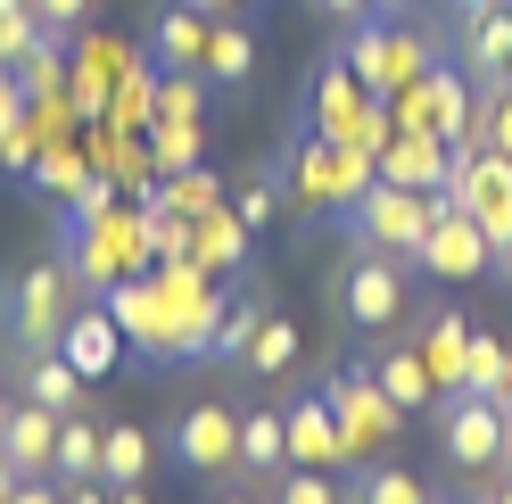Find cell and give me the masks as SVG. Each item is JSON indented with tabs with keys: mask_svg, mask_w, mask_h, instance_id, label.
Masks as SVG:
<instances>
[{
	"mask_svg": "<svg viewBox=\"0 0 512 504\" xmlns=\"http://www.w3.org/2000/svg\"><path fill=\"white\" fill-rule=\"evenodd\" d=\"M504 471H512V438H504Z\"/></svg>",
	"mask_w": 512,
	"mask_h": 504,
	"instance_id": "816d5d0a",
	"label": "cell"
},
{
	"mask_svg": "<svg viewBox=\"0 0 512 504\" xmlns=\"http://www.w3.org/2000/svg\"><path fill=\"white\" fill-rule=\"evenodd\" d=\"M504 9H512V0H504Z\"/></svg>",
	"mask_w": 512,
	"mask_h": 504,
	"instance_id": "db71d44e",
	"label": "cell"
},
{
	"mask_svg": "<svg viewBox=\"0 0 512 504\" xmlns=\"http://www.w3.org/2000/svg\"><path fill=\"white\" fill-rule=\"evenodd\" d=\"M58 496H67V504H116L108 480H58Z\"/></svg>",
	"mask_w": 512,
	"mask_h": 504,
	"instance_id": "f35d334b",
	"label": "cell"
},
{
	"mask_svg": "<svg viewBox=\"0 0 512 504\" xmlns=\"http://www.w3.org/2000/svg\"><path fill=\"white\" fill-rule=\"evenodd\" d=\"M215 504H273V496H265V488H248V480H240V488H223Z\"/></svg>",
	"mask_w": 512,
	"mask_h": 504,
	"instance_id": "7bdbcfd3",
	"label": "cell"
},
{
	"mask_svg": "<svg viewBox=\"0 0 512 504\" xmlns=\"http://www.w3.org/2000/svg\"><path fill=\"white\" fill-rule=\"evenodd\" d=\"M471 314H455V306H430L422 323H413V348H422V364H430V381H438V397L446 389H463V364H471Z\"/></svg>",
	"mask_w": 512,
	"mask_h": 504,
	"instance_id": "7c38bea8",
	"label": "cell"
},
{
	"mask_svg": "<svg viewBox=\"0 0 512 504\" xmlns=\"http://www.w3.org/2000/svg\"><path fill=\"white\" fill-rule=\"evenodd\" d=\"M323 397H331V414H339V438H347V463H372V455H389L397 447V430H405V414L389 405V389L372 381V372L347 356L331 381H323Z\"/></svg>",
	"mask_w": 512,
	"mask_h": 504,
	"instance_id": "5b68a950",
	"label": "cell"
},
{
	"mask_svg": "<svg viewBox=\"0 0 512 504\" xmlns=\"http://www.w3.org/2000/svg\"><path fill=\"white\" fill-rule=\"evenodd\" d=\"M42 141H50L42 124H34V116H17V133L0 141V166H9V174H25V166H34V149H42Z\"/></svg>",
	"mask_w": 512,
	"mask_h": 504,
	"instance_id": "e575fe53",
	"label": "cell"
},
{
	"mask_svg": "<svg viewBox=\"0 0 512 504\" xmlns=\"http://www.w3.org/2000/svg\"><path fill=\"white\" fill-rule=\"evenodd\" d=\"M356 364L389 389V405H397L405 422L413 414H438V381H430V364H422V348H413L405 331H372L364 348H356Z\"/></svg>",
	"mask_w": 512,
	"mask_h": 504,
	"instance_id": "ba28073f",
	"label": "cell"
},
{
	"mask_svg": "<svg viewBox=\"0 0 512 504\" xmlns=\"http://www.w3.org/2000/svg\"><path fill=\"white\" fill-rule=\"evenodd\" d=\"M116 504H149V496H141V488H116Z\"/></svg>",
	"mask_w": 512,
	"mask_h": 504,
	"instance_id": "681fc988",
	"label": "cell"
},
{
	"mask_svg": "<svg viewBox=\"0 0 512 504\" xmlns=\"http://www.w3.org/2000/svg\"><path fill=\"white\" fill-rule=\"evenodd\" d=\"M504 414L496 397H471V389H446L438 397V463H455L463 480H488V471L504 463Z\"/></svg>",
	"mask_w": 512,
	"mask_h": 504,
	"instance_id": "8992f818",
	"label": "cell"
},
{
	"mask_svg": "<svg viewBox=\"0 0 512 504\" xmlns=\"http://www.w3.org/2000/svg\"><path fill=\"white\" fill-rule=\"evenodd\" d=\"M17 480H25V471H17L9 455H0V504H9V488H17Z\"/></svg>",
	"mask_w": 512,
	"mask_h": 504,
	"instance_id": "bcb514c9",
	"label": "cell"
},
{
	"mask_svg": "<svg viewBox=\"0 0 512 504\" xmlns=\"http://www.w3.org/2000/svg\"><path fill=\"white\" fill-rule=\"evenodd\" d=\"M17 116H25V91H17V75H0V141L17 133Z\"/></svg>",
	"mask_w": 512,
	"mask_h": 504,
	"instance_id": "74e56055",
	"label": "cell"
},
{
	"mask_svg": "<svg viewBox=\"0 0 512 504\" xmlns=\"http://www.w3.org/2000/svg\"><path fill=\"white\" fill-rule=\"evenodd\" d=\"M17 91L25 100H58V91H67V34H42L17 58Z\"/></svg>",
	"mask_w": 512,
	"mask_h": 504,
	"instance_id": "83f0119b",
	"label": "cell"
},
{
	"mask_svg": "<svg viewBox=\"0 0 512 504\" xmlns=\"http://www.w3.org/2000/svg\"><path fill=\"white\" fill-rule=\"evenodd\" d=\"M413 9H422V0H372V17H389V25H405Z\"/></svg>",
	"mask_w": 512,
	"mask_h": 504,
	"instance_id": "b9f144b4",
	"label": "cell"
},
{
	"mask_svg": "<svg viewBox=\"0 0 512 504\" xmlns=\"http://www.w3.org/2000/svg\"><path fill=\"white\" fill-rule=\"evenodd\" d=\"M223 207H232L248 232H265L273 215L290 207V182H281V166H256V174H240V182H232V199H223Z\"/></svg>",
	"mask_w": 512,
	"mask_h": 504,
	"instance_id": "484cf974",
	"label": "cell"
},
{
	"mask_svg": "<svg viewBox=\"0 0 512 504\" xmlns=\"http://www.w3.org/2000/svg\"><path fill=\"white\" fill-rule=\"evenodd\" d=\"M83 372L58 356V348H42V356H17V397H34V405H50V414H75L83 405Z\"/></svg>",
	"mask_w": 512,
	"mask_h": 504,
	"instance_id": "ffe728a7",
	"label": "cell"
},
{
	"mask_svg": "<svg viewBox=\"0 0 512 504\" xmlns=\"http://www.w3.org/2000/svg\"><path fill=\"white\" fill-rule=\"evenodd\" d=\"M496 91H512V58H504V75H496Z\"/></svg>",
	"mask_w": 512,
	"mask_h": 504,
	"instance_id": "f907efd6",
	"label": "cell"
},
{
	"mask_svg": "<svg viewBox=\"0 0 512 504\" xmlns=\"http://www.w3.org/2000/svg\"><path fill=\"white\" fill-rule=\"evenodd\" d=\"M380 166V182H405V191H446V166H455V149H446L438 133H389V149L372 157Z\"/></svg>",
	"mask_w": 512,
	"mask_h": 504,
	"instance_id": "2e32d148",
	"label": "cell"
},
{
	"mask_svg": "<svg viewBox=\"0 0 512 504\" xmlns=\"http://www.w3.org/2000/svg\"><path fill=\"white\" fill-rule=\"evenodd\" d=\"M0 405H9V397H0Z\"/></svg>",
	"mask_w": 512,
	"mask_h": 504,
	"instance_id": "f5cc1de1",
	"label": "cell"
},
{
	"mask_svg": "<svg viewBox=\"0 0 512 504\" xmlns=\"http://www.w3.org/2000/svg\"><path fill=\"white\" fill-rule=\"evenodd\" d=\"M298 356H306V331L290 323V314H265V323L248 331V348H240V372L273 389V381H290V372H298Z\"/></svg>",
	"mask_w": 512,
	"mask_h": 504,
	"instance_id": "ac0fdd59",
	"label": "cell"
},
{
	"mask_svg": "<svg viewBox=\"0 0 512 504\" xmlns=\"http://www.w3.org/2000/svg\"><path fill=\"white\" fill-rule=\"evenodd\" d=\"M149 455H157V438L141 422H108L100 430V480L108 488H141L149 480Z\"/></svg>",
	"mask_w": 512,
	"mask_h": 504,
	"instance_id": "44dd1931",
	"label": "cell"
},
{
	"mask_svg": "<svg viewBox=\"0 0 512 504\" xmlns=\"http://www.w3.org/2000/svg\"><path fill=\"white\" fill-rule=\"evenodd\" d=\"M496 281H504V290H512V248H504V257H496Z\"/></svg>",
	"mask_w": 512,
	"mask_h": 504,
	"instance_id": "c3c4849f",
	"label": "cell"
},
{
	"mask_svg": "<svg viewBox=\"0 0 512 504\" xmlns=\"http://www.w3.org/2000/svg\"><path fill=\"white\" fill-rule=\"evenodd\" d=\"M331 306H339V323L372 339V331H397L405 314H413V257H389V248H347V265L331 273Z\"/></svg>",
	"mask_w": 512,
	"mask_h": 504,
	"instance_id": "6da1fadb",
	"label": "cell"
},
{
	"mask_svg": "<svg viewBox=\"0 0 512 504\" xmlns=\"http://www.w3.org/2000/svg\"><path fill=\"white\" fill-rule=\"evenodd\" d=\"M380 166H372V149H356V141H331V133H306L298 149H290V166H281V182H290V207H339L347 215V199L364 191Z\"/></svg>",
	"mask_w": 512,
	"mask_h": 504,
	"instance_id": "277c9868",
	"label": "cell"
},
{
	"mask_svg": "<svg viewBox=\"0 0 512 504\" xmlns=\"http://www.w3.org/2000/svg\"><path fill=\"white\" fill-rule=\"evenodd\" d=\"M108 314L124 323V339H133L141 356H166V290H157V281H116Z\"/></svg>",
	"mask_w": 512,
	"mask_h": 504,
	"instance_id": "d6986e66",
	"label": "cell"
},
{
	"mask_svg": "<svg viewBox=\"0 0 512 504\" xmlns=\"http://www.w3.org/2000/svg\"><path fill=\"white\" fill-rule=\"evenodd\" d=\"M265 314H273V298H265V290H248V298H223V323H215V356H223V364H240L248 331L265 323Z\"/></svg>",
	"mask_w": 512,
	"mask_h": 504,
	"instance_id": "4dcf8cb0",
	"label": "cell"
},
{
	"mask_svg": "<svg viewBox=\"0 0 512 504\" xmlns=\"http://www.w3.org/2000/svg\"><path fill=\"white\" fill-rule=\"evenodd\" d=\"M504 58H512V9L496 0V9H479V17H455V67L488 91L504 75Z\"/></svg>",
	"mask_w": 512,
	"mask_h": 504,
	"instance_id": "9a60e30c",
	"label": "cell"
},
{
	"mask_svg": "<svg viewBox=\"0 0 512 504\" xmlns=\"http://www.w3.org/2000/svg\"><path fill=\"white\" fill-rule=\"evenodd\" d=\"M273 504H347V471H314V463H290L281 480L265 488Z\"/></svg>",
	"mask_w": 512,
	"mask_h": 504,
	"instance_id": "f546056e",
	"label": "cell"
},
{
	"mask_svg": "<svg viewBox=\"0 0 512 504\" xmlns=\"http://www.w3.org/2000/svg\"><path fill=\"white\" fill-rule=\"evenodd\" d=\"M199 75H207V83H248V75H256V34H248V25H232V17H215V25H207Z\"/></svg>",
	"mask_w": 512,
	"mask_h": 504,
	"instance_id": "603a6c76",
	"label": "cell"
},
{
	"mask_svg": "<svg viewBox=\"0 0 512 504\" xmlns=\"http://www.w3.org/2000/svg\"><path fill=\"white\" fill-rule=\"evenodd\" d=\"M207 25H215L207 9L174 0V9L157 17V34H149V42H157V58H166V67H199V58H207Z\"/></svg>",
	"mask_w": 512,
	"mask_h": 504,
	"instance_id": "d4e9b609",
	"label": "cell"
},
{
	"mask_svg": "<svg viewBox=\"0 0 512 504\" xmlns=\"http://www.w3.org/2000/svg\"><path fill=\"white\" fill-rule=\"evenodd\" d=\"M471 504H479V496H471Z\"/></svg>",
	"mask_w": 512,
	"mask_h": 504,
	"instance_id": "11a10c76",
	"label": "cell"
},
{
	"mask_svg": "<svg viewBox=\"0 0 512 504\" xmlns=\"http://www.w3.org/2000/svg\"><path fill=\"white\" fill-rule=\"evenodd\" d=\"M166 447H174L182 471H199V480H240V405L190 397L182 422L166 430Z\"/></svg>",
	"mask_w": 512,
	"mask_h": 504,
	"instance_id": "52a82bcc",
	"label": "cell"
},
{
	"mask_svg": "<svg viewBox=\"0 0 512 504\" xmlns=\"http://www.w3.org/2000/svg\"><path fill=\"white\" fill-rule=\"evenodd\" d=\"M446 191H405V182H364L356 199H347V232H356L364 248H389V257H422L430 240V215H438Z\"/></svg>",
	"mask_w": 512,
	"mask_h": 504,
	"instance_id": "3957f363",
	"label": "cell"
},
{
	"mask_svg": "<svg viewBox=\"0 0 512 504\" xmlns=\"http://www.w3.org/2000/svg\"><path fill=\"white\" fill-rule=\"evenodd\" d=\"M34 17L50 25V34H75V25L91 17V0H34Z\"/></svg>",
	"mask_w": 512,
	"mask_h": 504,
	"instance_id": "d590c367",
	"label": "cell"
},
{
	"mask_svg": "<svg viewBox=\"0 0 512 504\" xmlns=\"http://www.w3.org/2000/svg\"><path fill=\"white\" fill-rule=\"evenodd\" d=\"M124 348H133V339H124V323L108 306H75V323L58 331V356H67L83 381H108V372L124 364Z\"/></svg>",
	"mask_w": 512,
	"mask_h": 504,
	"instance_id": "8fae6325",
	"label": "cell"
},
{
	"mask_svg": "<svg viewBox=\"0 0 512 504\" xmlns=\"http://www.w3.org/2000/svg\"><path fill=\"white\" fill-rule=\"evenodd\" d=\"M0 455H9L17 471H50L58 463V414L34 397H9L0 405Z\"/></svg>",
	"mask_w": 512,
	"mask_h": 504,
	"instance_id": "e0dca14e",
	"label": "cell"
},
{
	"mask_svg": "<svg viewBox=\"0 0 512 504\" xmlns=\"http://www.w3.org/2000/svg\"><path fill=\"white\" fill-rule=\"evenodd\" d=\"M75 265H58V257H34V265H17L9 273V290H0V339H9L17 356H42L58 348V331L75 323Z\"/></svg>",
	"mask_w": 512,
	"mask_h": 504,
	"instance_id": "7a4b0ae2",
	"label": "cell"
},
{
	"mask_svg": "<svg viewBox=\"0 0 512 504\" xmlns=\"http://www.w3.org/2000/svg\"><path fill=\"white\" fill-rule=\"evenodd\" d=\"M223 199H232V182H215L207 166H182V174L166 182V207H174V215H190V224H199V215H215Z\"/></svg>",
	"mask_w": 512,
	"mask_h": 504,
	"instance_id": "1f68e13d",
	"label": "cell"
},
{
	"mask_svg": "<svg viewBox=\"0 0 512 504\" xmlns=\"http://www.w3.org/2000/svg\"><path fill=\"white\" fill-rule=\"evenodd\" d=\"M100 430L108 422H91L83 405L58 414V463H50V480H100Z\"/></svg>",
	"mask_w": 512,
	"mask_h": 504,
	"instance_id": "cb8c5ba5",
	"label": "cell"
},
{
	"mask_svg": "<svg viewBox=\"0 0 512 504\" xmlns=\"http://www.w3.org/2000/svg\"><path fill=\"white\" fill-rule=\"evenodd\" d=\"M364 116H372V91L356 83L347 58H331L314 75V100H306V133H331V141H364Z\"/></svg>",
	"mask_w": 512,
	"mask_h": 504,
	"instance_id": "30bf717a",
	"label": "cell"
},
{
	"mask_svg": "<svg viewBox=\"0 0 512 504\" xmlns=\"http://www.w3.org/2000/svg\"><path fill=\"white\" fill-rule=\"evenodd\" d=\"M413 265H422L430 281H479V273H496V248H488V232H479V215H463L455 199H438L430 240H422Z\"/></svg>",
	"mask_w": 512,
	"mask_h": 504,
	"instance_id": "9c48e42d",
	"label": "cell"
},
{
	"mask_svg": "<svg viewBox=\"0 0 512 504\" xmlns=\"http://www.w3.org/2000/svg\"><path fill=\"white\" fill-rule=\"evenodd\" d=\"M281 422H290V463L347 471V438H339V414H331V397H323V389L298 397V405H281Z\"/></svg>",
	"mask_w": 512,
	"mask_h": 504,
	"instance_id": "4fadbf2b",
	"label": "cell"
},
{
	"mask_svg": "<svg viewBox=\"0 0 512 504\" xmlns=\"http://www.w3.org/2000/svg\"><path fill=\"white\" fill-rule=\"evenodd\" d=\"M323 17H339V25H356V17H372V0H314Z\"/></svg>",
	"mask_w": 512,
	"mask_h": 504,
	"instance_id": "60d3db41",
	"label": "cell"
},
{
	"mask_svg": "<svg viewBox=\"0 0 512 504\" xmlns=\"http://www.w3.org/2000/svg\"><path fill=\"white\" fill-rule=\"evenodd\" d=\"M512 381V339L504 331H471V364H463V389L471 397H496Z\"/></svg>",
	"mask_w": 512,
	"mask_h": 504,
	"instance_id": "f1b7e54d",
	"label": "cell"
},
{
	"mask_svg": "<svg viewBox=\"0 0 512 504\" xmlns=\"http://www.w3.org/2000/svg\"><path fill=\"white\" fill-rule=\"evenodd\" d=\"M9 504H67V496H58V480H50V471H25V480L9 488Z\"/></svg>",
	"mask_w": 512,
	"mask_h": 504,
	"instance_id": "8d00e7d4",
	"label": "cell"
},
{
	"mask_svg": "<svg viewBox=\"0 0 512 504\" xmlns=\"http://www.w3.org/2000/svg\"><path fill=\"white\" fill-rule=\"evenodd\" d=\"M347 504H438L405 463H347Z\"/></svg>",
	"mask_w": 512,
	"mask_h": 504,
	"instance_id": "7402d4cb",
	"label": "cell"
},
{
	"mask_svg": "<svg viewBox=\"0 0 512 504\" xmlns=\"http://www.w3.org/2000/svg\"><path fill=\"white\" fill-rule=\"evenodd\" d=\"M157 116H166V124H174V116H199V67H174V75H166V91H157Z\"/></svg>",
	"mask_w": 512,
	"mask_h": 504,
	"instance_id": "836d02e7",
	"label": "cell"
},
{
	"mask_svg": "<svg viewBox=\"0 0 512 504\" xmlns=\"http://www.w3.org/2000/svg\"><path fill=\"white\" fill-rule=\"evenodd\" d=\"M190 9H207V17H232V9H248V0H190Z\"/></svg>",
	"mask_w": 512,
	"mask_h": 504,
	"instance_id": "ee69618b",
	"label": "cell"
},
{
	"mask_svg": "<svg viewBox=\"0 0 512 504\" xmlns=\"http://www.w3.org/2000/svg\"><path fill=\"white\" fill-rule=\"evenodd\" d=\"M479 9H496V0H446V17H479Z\"/></svg>",
	"mask_w": 512,
	"mask_h": 504,
	"instance_id": "f6af8a7d",
	"label": "cell"
},
{
	"mask_svg": "<svg viewBox=\"0 0 512 504\" xmlns=\"http://www.w3.org/2000/svg\"><path fill=\"white\" fill-rule=\"evenodd\" d=\"M157 166L166 174H182V166H199V116H157Z\"/></svg>",
	"mask_w": 512,
	"mask_h": 504,
	"instance_id": "d6a6232c",
	"label": "cell"
},
{
	"mask_svg": "<svg viewBox=\"0 0 512 504\" xmlns=\"http://www.w3.org/2000/svg\"><path fill=\"white\" fill-rule=\"evenodd\" d=\"M281 471H290V422H281V405H240V480L273 488Z\"/></svg>",
	"mask_w": 512,
	"mask_h": 504,
	"instance_id": "5bb4252c",
	"label": "cell"
},
{
	"mask_svg": "<svg viewBox=\"0 0 512 504\" xmlns=\"http://www.w3.org/2000/svg\"><path fill=\"white\" fill-rule=\"evenodd\" d=\"M479 504H512V471H504V463L488 471V480H479Z\"/></svg>",
	"mask_w": 512,
	"mask_h": 504,
	"instance_id": "ab89813d",
	"label": "cell"
},
{
	"mask_svg": "<svg viewBox=\"0 0 512 504\" xmlns=\"http://www.w3.org/2000/svg\"><path fill=\"white\" fill-rule=\"evenodd\" d=\"M496 414H504V430H512V381H504V389H496Z\"/></svg>",
	"mask_w": 512,
	"mask_h": 504,
	"instance_id": "7dc6e473",
	"label": "cell"
},
{
	"mask_svg": "<svg viewBox=\"0 0 512 504\" xmlns=\"http://www.w3.org/2000/svg\"><path fill=\"white\" fill-rule=\"evenodd\" d=\"M248 224H240V215L232 207H215V215H199V240H190V257H199L207 273H223V265H248Z\"/></svg>",
	"mask_w": 512,
	"mask_h": 504,
	"instance_id": "4316f807",
	"label": "cell"
}]
</instances>
